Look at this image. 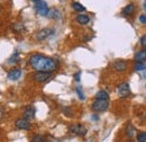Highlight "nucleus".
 Instances as JSON below:
<instances>
[{
    "instance_id": "f257e3e1",
    "label": "nucleus",
    "mask_w": 146,
    "mask_h": 142,
    "mask_svg": "<svg viewBox=\"0 0 146 142\" xmlns=\"http://www.w3.org/2000/svg\"><path fill=\"white\" fill-rule=\"evenodd\" d=\"M31 67L36 71H44V72H52L57 68V62L47 56L42 54H34L28 60Z\"/></svg>"
},
{
    "instance_id": "f03ea898",
    "label": "nucleus",
    "mask_w": 146,
    "mask_h": 142,
    "mask_svg": "<svg viewBox=\"0 0 146 142\" xmlns=\"http://www.w3.org/2000/svg\"><path fill=\"white\" fill-rule=\"evenodd\" d=\"M109 106V102L106 99H96L92 103V111L100 113V112H105L107 111V108Z\"/></svg>"
},
{
    "instance_id": "7ed1b4c3",
    "label": "nucleus",
    "mask_w": 146,
    "mask_h": 142,
    "mask_svg": "<svg viewBox=\"0 0 146 142\" xmlns=\"http://www.w3.org/2000/svg\"><path fill=\"white\" fill-rule=\"evenodd\" d=\"M33 1H34V3H35V9H36L37 13H38L40 16H47L50 9H48L46 2L43 1V0H33Z\"/></svg>"
},
{
    "instance_id": "20e7f679",
    "label": "nucleus",
    "mask_w": 146,
    "mask_h": 142,
    "mask_svg": "<svg viewBox=\"0 0 146 142\" xmlns=\"http://www.w3.org/2000/svg\"><path fill=\"white\" fill-rule=\"evenodd\" d=\"M51 77V72H44V71H36L33 76L34 80L37 82H44L47 79H50Z\"/></svg>"
},
{
    "instance_id": "39448f33",
    "label": "nucleus",
    "mask_w": 146,
    "mask_h": 142,
    "mask_svg": "<svg viewBox=\"0 0 146 142\" xmlns=\"http://www.w3.org/2000/svg\"><path fill=\"white\" fill-rule=\"evenodd\" d=\"M69 130L71 133L76 134V135H84L87 133V129L81 124H72L69 127Z\"/></svg>"
},
{
    "instance_id": "423d86ee",
    "label": "nucleus",
    "mask_w": 146,
    "mask_h": 142,
    "mask_svg": "<svg viewBox=\"0 0 146 142\" xmlns=\"http://www.w3.org/2000/svg\"><path fill=\"white\" fill-rule=\"evenodd\" d=\"M52 34H53V29H51V28H43V29L37 32L35 37H36L37 41H44V40H46L48 36H51Z\"/></svg>"
},
{
    "instance_id": "0eeeda50",
    "label": "nucleus",
    "mask_w": 146,
    "mask_h": 142,
    "mask_svg": "<svg viewBox=\"0 0 146 142\" xmlns=\"http://www.w3.org/2000/svg\"><path fill=\"white\" fill-rule=\"evenodd\" d=\"M15 126L18 129V130H28L31 127V123L25 117H20L17 119L16 122H15Z\"/></svg>"
},
{
    "instance_id": "6e6552de",
    "label": "nucleus",
    "mask_w": 146,
    "mask_h": 142,
    "mask_svg": "<svg viewBox=\"0 0 146 142\" xmlns=\"http://www.w3.org/2000/svg\"><path fill=\"white\" fill-rule=\"evenodd\" d=\"M118 94L120 97H126L130 94V88H129V85L124 82V84H120L118 86Z\"/></svg>"
},
{
    "instance_id": "1a4fd4ad",
    "label": "nucleus",
    "mask_w": 146,
    "mask_h": 142,
    "mask_svg": "<svg viewBox=\"0 0 146 142\" xmlns=\"http://www.w3.org/2000/svg\"><path fill=\"white\" fill-rule=\"evenodd\" d=\"M8 79L9 80H18L19 78L21 77V70L18 68H15V69H11V70L8 72Z\"/></svg>"
},
{
    "instance_id": "9d476101",
    "label": "nucleus",
    "mask_w": 146,
    "mask_h": 142,
    "mask_svg": "<svg viewBox=\"0 0 146 142\" xmlns=\"http://www.w3.org/2000/svg\"><path fill=\"white\" fill-rule=\"evenodd\" d=\"M24 117L27 119L28 121L35 117V108H34V106L29 105V106L25 107V109H24Z\"/></svg>"
},
{
    "instance_id": "9b49d317",
    "label": "nucleus",
    "mask_w": 146,
    "mask_h": 142,
    "mask_svg": "<svg viewBox=\"0 0 146 142\" xmlns=\"http://www.w3.org/2000/svg\"><path fill=\"white\" fill-rule=\"evenodd\" d=\"M127 68V63L125 61H121V60H117L115 61L113 63V69L116 71H125Z\"/></svg>"
},
{
    "instance_id": "f8f14e48",
    "label": "nucleus",
    "mask_w": 146,
    "mask_h": 142,
    "mask_svg": "<svg viewBox=\"0 0 146 142\" xmlns=\"http://www.w3.org/2000/svg\"><path fill=\"white\" fill-rule=\"evenodd\" d=\"M146 60V49H143L135 54V61L136 62H143Z\"/></svg>"
},
{
    "instance_id": "ddd939ff",
    "label": "nucleus",
    "mask_w": 146,
    "mask_h": 142,
    "mask_svg": "<svg viewBox=\"0 0 146 142\" xmlns=\"http://www.w3.org/2000/svg\"><path fill=\"white\" fill-rule=\"evenodd\" d=\"M47 17L51 18V19H57V18L61 17V11L56 8H52L48 10V14H47Z\"/></svg>"
},
{
    "instance_id": "4468645a",
    "label": "nucleus",
    "mask_w": 146,
    "mask_h": 142,
    "mask_svg": "<svg viewBox=\"0 0 146 142\" xmlns=\"http://www.w3.org/2000/svg\"><path fill=\"white\" fill-rule=\"evenodd\" d=\"M76 21H78L79 24H81V25H86V24H88V23L90 21V17H89L88 15L81 14V15H78V16H76Z\"/></svg>"
},
{
    "instance_id": "2eb2a0df",
    "label": "nucleus",
    "mask_w": 146,
    "mask_h": 142,
    "mask_svg": "<svg viewBox=\"0 0 146 142\" xmlns=\"http://www.w3.org/2000/svg\"><path fill=\"white\" fill-rule=\"evenodd\" d=\"M134 10H135V5H134V3H129V5H127V6L123 9V14L126 15V16H128V15L133 14Z\"/></svg>"
},
{
    "instance_id": "dca6fc26",
    "label": "nucleus",
    "mask_w": 146,
    "mask_h": 142,
    "mask_svg": "<svg viewBox=\"0 0 146 142\" xmlns=\"http://www.w3.org/2000/svg\"><path fill=\"white\" fill-rule=\"evenodd\" d=\"M108 98H109V95L105 90H100L96 94V99H106V100H108Z\"/></svg>"
},
{
    "instance_id": "f3484780",
    "label": "nucleus",
    "mask_w": 146,
    "mask_h": 142,
    "mask_svg": "<svg viewBox=\"0 0 146 142\" xmlns=\"http://www.w3.org/2000/svg\"><path fill=\"white\" fill-rule=\"evenodd\" d=\"M126 134H127L128 138H133L134 137V134H135V129H134V126L133 124H127L126 126Z\"/></svg>"
},
{
    "instance_id": "a211bd4d",
    "label": "nucleus",
    "mask_w": 146,
    "mask_h": 142,
    "mask_svg": "<svg viewBox=\"0 0 146 142\" xmlns=\"http://www.w3.org/2000/svg\"><path fill=\"white\" fill-rule=\"evenodd\" d=\"M72 7L75 11H79V13H81V11H84V10H86V7H83V6H82L81 3H79V2H73Z\"/></svg>"
},
{
    "instance_id": "6ab92c4d",
    "label": "nucleus",
    "mask_w": 146,
    "mask_h": 142,
    "mask_svg": "<svg viewBox=\"0 0 146 142\" xmlns=\"http://www.w3.org/2000/svg\"><path fill=\"white\" fill-rule=\"evenodd\" d=\"M145 69H146V66L143 62H136V64H135V70L137 71V72H142V71H144Z\"/></svg>"
},
{
    "instance_id": "aec40b11",
    "label": "nucleus",
    "mask_w": 146,
    "mask_h": 142,
    "mask_svg": "<svg viewBox=\"0 0 146 142\" xmlns=\"http://www.w3.org/2000/svg\"><path fill=\"white\" fill-rule=\"evenodd\" d=\"M75 92H76V95L79 96V98L81 99V100H84V94H83V91H82V88L81 87H76L75 88Z\"/></svg>"
},
{
    "instance_id": "412c9836",
    "label": "nucleus",
    "mask_w": 146,
    "mask_h": 142,
    "mask_svg": "<svg viewBox=\"0 0 146 142\" xmlns=\"http://www.w3.org/2000/svg\"><path fill=\"white\" fill-rule=\"evenodd\" d=\"M19 61V53L18 52H15V53L11 55V58L9 59V62L10 63H16Z\"/></svg>"
},
{
    "instance_id": "4be33fe9",
    "label": "nucleus",
    "mask_w": 146,
    "mask_h": 142,
    "mask_svg": "<svg viewBox=\"0 0 146 142\" xmlns=\"http://www.w3.org/2000/svg\"><path fill=\"white\" fill-rule=\"evenodd\" d=\"M137 142H146V132H141L137 134Z\"/></svg>"
},
{
    "instance_id": "5701e85b",
    "label": "nucleus",
    "mask_w": 146,
    "mask_h": 142,
    "mask_svg": "<svg viewBox=\"0 0 146 142\" xmlns=\"http://www.w3.org/2000/svg\"><path fill=\"white\" fill-rule=\"evenodd\" d=\"M32 141H33V142H45V140H44V138H43L42 135L36 134V135H34V137H33Z\"/></svg>"
},
{
    "instance_id": "b1692460",
    "label": "nucleus",
    "mask_w": 146,
    "mask_h": 142,
    "mask_svg": "<svg viewBox=\"0 0 146 142\" xmlns=\"http://www.w3.org/2000/svg\"><path fill=\"white\" fill-rule=\"evenodd\" d=\"M13 29L16 31V32H21L24 29V26H23V24H14L13 25Z\"/></svg>"
},
{
    "instance_id": "393cba45",
    "label": "nucleus",
    "mask_w": 146,
    "mask_h": 142,
    "mask_svg": "<svg viewBox=\"0 0 146 142\" xmlns=\"http://www.w3.org/2000/svg\"><path fill=\"white\" fill-rule=\"evenodd\" d=\"M139 43H141V45H142V46L146 48V34L141 37V40H139Z\"/></svg>"
},
{
    "instance_id": "a878e982",
    "label": "nucleus",
    "mask_w": 146,
    "mask_h": 142,
    "mask_svg": "<svg viewBox=\"0 0 146 142\" xmlns=\"http://www.w3.org/2000/svg\"><path fill=\"white\" fill-rule=\"evenodd\" d=\"M139 21H141L142 24H146V15H142V16L139 17Z\"/></svg>"
},
{
    "instance_id": "bb28decb",
    "label": "nucleus",
    "mask_w": 146,
    "mask_h": 142,
    "mask_svg": "<svg viewBox=\"0 0 146 142\" xmlns=\"http://www.w3.org/2000/svg\"><path fill=\"white\" fill-rule=\"evenodd\" d=\"M5 114H6L5 109H3L2 107H0V119H3V117H5Z\"/></svg>"
},
{
    "instance_id": "cd10ccee",
    "label": "nucleus",
    "mask_w": 146,
    "mask_h": 142,
    "mask_svg": "<svg viewBox=\"0 0 146 142\" xmlns=\"http://www.w3.org/2000/svg\"><path fill=\"white\" fill-rule=\"evenodd\" d=\"M74 80H76V81H80V72H78L76 74H74Z\"/></svg>"
},
{
    "instance_id": "c85d7f7f",
    "label": "nucleus",
    "mask_w": 146,
    "mask_h": 142,
    "mask_svg": "<svg viewBox=\"0 0 146 142\" xmlns=\"http://www.w3.org/2000/svg\"><path fill=\"white\" fill-rule=\"evenodd\" d=\"M141 77H142V78H146V69L141 72Z\"/></svg>"
},
{
    "instance_id": "c756f323",
    "label": "nucleus",
    "mask_w": 146,
    "mask_h": 142,
    "mask_svg": "<svg viewBox=\"0 0 146 142\" xmlns=\"http://www.w3.org/2000/svg\"><path fill=\"white\" fill-rule=\"evenodd\" d=\"M143 9H144V10L146 11V1L144 2V3H143Z\"/></svg>"
},
{
    "instance_id": "7c9ffc66",
    "label": "nucleus",
    "mask_w": 146,
    "mask_h": 142,
    "mask_svg": "<svg viewBox=\"0 0 146 142\" xmlns=\"http://www.w3.org/2000/svg\"><path fill=\"white\" fill-rule=\"evenodd\" d=\"M128 142H133V141H128Z\"/></svg>"
}]
</instances>
